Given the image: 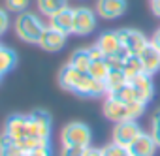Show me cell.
I'll list each match as a JSON object with an SVG mask.
<instances>
[{
	"mask_svg": "<svg viewBox=\"0 0 160 156\" xmlns=\"http://www.w3.org/2000/svg\"><path fill=\"white\" fill-rule=\"evenodd\" d=\"M58 85L68 92H73L77 96H87V98H98V96L108 94L104 81L94 79L87 71L75 70L70 64H66L58 71Z\"/></svg>",
	"mask_w": 160,
	"mask_h": 156,
	"instance_id": "6da1fadb",
	"label": "cell"
},
{
	"mask_svg": "<svg viewBox=\"0 0 160 156\" xmlns=\"http://www.w3.org/2000/svg\"><path fill=\"white\" fill-rule=\"evenodd\" d=\"M13 27H15L17 38L23 40V41H27V43H38L40 41V36H42V32L45 28V25L42 23V19L36 13L27 12V10L17 15Z\"/></svg>",
	"mask_w": 160,
	"mask_h": 156,
	"instance_id": "7a4b0ae2",
	"label": "cell"
},
{
	"mask_svg": "<svg viewBox=\"0 0 160 156\" xmlns=\"http://www.w3.org/2000/svg\"><path fill=\"white\" fill-rule=\"evenodd\" d=\"M92 132L85 122H68L60 132V143L62 145H77V147H91Z\"/></svg>",
	"mask_w": 160,
	"mask_h": 156,
	"instance_id": "3957f363",
	"label": "cell"
},
{
	"mask_svg": "<svg viewBox=\"0 0 160 156\" xmlns=\"http://www.w3.org/2000/svg\"><path fill=\"white\" fill-rule=\"evenodd\" d=\"M96 28V12L91 8H73V30L75 36H89Z\"/></svg>",
	"mask_w": 160,
	"mask_h": 156,
	"instance_id": "277c9868",
	"label": "cell"
},
{
	"mask_svg": "<svg viewBox=\"0 0 160 156\" xmlns=\"http://www.w3.org/2000/svg\"><path fill=\"white\" fill-rule=\"evenodd\" d=\"M117 34H119L121 43L128 55H139L149 45V40L145 38V34L136 28H121V30H117Z\"/></svg>",
	"mask_w": 160,
	"mask_h": 156,
	"instance_id": "5b68a950",
	"label": "cell"
},
{
	"mask_svg": "<svg viewBox=\"0 0 160 156\" xmlns=\"http://www.w3.org/2000/svg\"><path fill=\"white\" fill-rule=\"evenodd\" d=\"M28 124H30V135L32 137H40V139H47L51 135V115L43 109H36L28 115Z\"/></svg>",
	"mask_w": 160,
	"mask_h": 156,
	"instance_id": "8992f818",
	"label": "cell"
},
{
	"mask_svg": "<svg viewBox=\"0 0 160 156\" xmlns=\"http://www.w3.org/2000/svg\"><path fill=\"white\" fill-rule=\"evenodd\" d=\"M141 132H143V130H141V126H139L136 120L126 119V120L115 122V128H113V141L119 143V145L128 147Z\"/></svg>",
	"mask_w": 160,
	"mask_h": 156,
	"instance_id": "52a82bcc",
	"label": "cell"
},
{
	"mask_svg": "<svg viewBox=\"0 0 160 156\" xmlns=\"http://www.w3.org/2000/svg\"><path fill=\"white\" fill-rule=\"evenodd\" d=\"M66 40H68L66 34H62L60 30H57V28L45 25V28H43V32H42V36H40L38 45H40L43 51H47V53H58V51L64 49Z\"/></svg>",
	"mask_w": 160,
	"mask_h": 156,
	"instance_id": "ba28073f",
	"label": "cell"
},
{
	"mask_svg": "<svg viewBox=\"0 0 160 156\" xmlns=\"http://www.w3.org/2000/svg\"><path fill=\"white\" fill-rule=\"evenodd\" d=\"M98 49L104 53V56H113V55H119V56H126V49L122 47L121 43V38L117 32L113 30H108V32H102L98 41H96Z\"/></svg>",
	"mask_w": 160,
	"mask_h": 156,
	"instance_id": "9c48e42d",
	"label": "cell"
},
{
	"mask_svg": "<svg viewBox=\"0 0 160 156\" xmlns=\"http://www.w3.org/2000/svg\"><path fill=\"white\" fill-rule=\"evenodd\" d=\"M128 83L134 87L136 98H138L139 102L147 104V102L152 100V96H154V85H152V77H151L149 73L141 71V73H138L136 77H132Z\"/></svg>",
	"mask_w": 160,
	"mask_h": 156,
	"instance_id": "30bf717a",
	"label": "cell"
},
{
	"mask_svg": "<svg viewBox=\"0 0 160 156\" xmlns=\"http://www.w3.org/2000/svg\"><path fill=\"white\" fill-rule=\"evenodd\" d=\"M126 12V0H98L96 2V13L102 19L113 21L124 15Z\"/></svg>",
	"mask_w": 160,
	"mask_h": 156,
	"instance_id": "8fae6325",
	"label": "cell"
},
{
	"mask_svg": "<svg viewBox=\"0 0 160 156\" xmlns=\"http://www.w3.org/2000/svg\"><path fill=\"white\" fill-rule=\"evenodd\" d=\"M4 132L13 137L15 141L21 137L30 135V124H28V115H12L6 124H4Z\"/></svg>",
	"mask_w": 160,
	"mask_h": 156,
	"instance_id": "7c38bea8",
	"label": "cell"
},
{
	"mask_svg": "<svg viewBox=\"0 0 160 156\" xmlns=\"http://www.w3.org/2000/svg\"><path fill=\"white\" fill-rule=\"evenodd\" d=\"M156 147H158V145H156V141L152 139V135L141 132V134L128 145V152H130V156H154Z\"/></svg>",
	"mask_w": 160,
	"mask_h": 156,
	"instance_id": "4fadbf2b",
	"label": "cell"
},
{
	"mask_svg": "<svg viewBox=\"0 0 160 156\" xmlns=\"http://www.w3.org/2000/svg\"><path fill=\"white\" fill-rule=\"evenodd\" d=\"M49 27H53V28L60 30L62 34L70 36L72 30H73V8L66 6L60 12H57L55 15H51L49 17Z\"/></svg>",
	"mask_w": 160,
	"mask_h": 156,
	"instance_id": "5bb4252c",
	"label": "cell"
},
{
	"mask_svg": "<svg viewBox=\"0 0 160 156\" xmlns=\"http://www.w3.org/2000/svg\"><path fill=\"white\" fill-rule=\"evenodd\" d=\"M102 111L106 115V119L113 120V122H121V120H126L128 119V109H126V104L108 96L104 100V105H102Z\"/></svg>",
	"mask_w": 160,
	"mask_h": 156,
	"instance_id": "9a60e30c",
	"label": "cell"
},
{
	"mask_svg": "<svg viewBox=\"0 0 160 156\" xmlns=\"http://www.w3.org/2000/svg\"><path fill=\"white\" fill-rule=\"evenodd\" d=\"M139 58H141V64H143V71L145 73L152 75V73H156L160 70V51L154 45H151V41L139 53Z\"/></svg>",
	"mask_w": 160,
	"mask_h": 156,
	"instance_id": "2e32d148",
	"label": "cell"
},
{
	"mask_svg": "<svg viewBox=\"0 0 160 156\" xmlns=\"http://www.w3.org/2000/svg\"><path fill=\"white\" fill-rule=\"evenodd\" d=\"M92 58H91V51L89 47H83V49H75L72 55H70V60L68 64L73 66L75 70H81V71H87L89 66H91Z\"/></svg>",
	"mask_w": 160,
	"mask_h": 156,
	"instance_id": "e0dca14e",
	"label": "cell"
},
{
	"mask_svg": "<svg viewBox=\"0 0 160 156\" xmlns=\"http://www.w3.org/2000/svg\"><path fill=\"white\" fill-rule=\"evenodd\" d=\"M0 156H23L21 147L13 137H10L6 132L0 135Z\"/></svg>",
	"mask_w": 160,
	"mask_h": 156,
	"instance_id": "ac0fdd59",
	"label": "cell"
},
{
	"mask_svg": "<svg viewBox=\"0 0 160 156\" xmlns=\"http://www.w3.org/2000/svg\"><path fill=\"white\" fill-rule=\"evenodd\" d=\"M15 64H17V53L13 51V49H10V47H0V73H8V71H12L13 68H15Z\"/></svg>",
	"mask_w": 160,
	"mask_h": 156,
	"instance_id": "d6986e66",
	"label": "cell"
},
{
	"mask_svg": "<svg viewBox=\"0 0 160 156\" xmlns=\"http://www.w3.org/2000/svg\"><path fill=\"white\" fill-rule=\"evenodd\" d=\"M104 83H106V90H108V94H109V92L121 89L122 85H126V83H128V77L124 75L122 70H113V71L108 73V77L104 79Z\"/></svg>",
	"mask_w": 160,
	"mask_h": 156,
	"instance_id": "ffe728a7",
	"label": "cell"
},
{
	"mask_svg": "<svg viewBox=\"0 0 160 156\" xmlns=\"http://www.w3.org/2000/svg\"><path fill=\"white\" fill-rule=\"evenodd\" d=\"M122 71L128 77V81L132 79V77H136L138 73H141L143 71V64H141L139 55H128L124 58V62H122Z\"/></svg>",
	"mask_w": 160,
	"mask_h": 156,
	"instance_id": "44dd1931",
	"label": "cell"
},
{
	"mask_svg": "<svg viewBox=\"0 0 160 156\" xmlns=\"http://www.w3.org/2000/svg\"><path fill=\"white\" fill-rule=\"evenodd\" d=\"M66 6H68V0H38V10L45 17L55 15L57 12H60Z\"/></svg>",
	"mask_w": 160,
	"mask_h": 156,
	"instance_id": "7402d4cb",
	"label": "cell"
},
{
	"mask_svg": "<svg viewBox=\"0 0 160 156\" xmlns=\"http://www.w3.org/2000/svg\"><path fill=\"white\" fill-rule=\"evenodd\" d=\"M108 96H111V98H115V100H119V102H122V104H130V102L138 100V98H136V90H134V87H132L130 83H126V85H122L121 89L109 92ZM138 102H139V100H138Z\"/></svg>",
	"mask_w": 160,
	"mask_h": 156,
	"instance_id": "603a6c76",
	"label": "cell"
},
{
	"mask_svg": "<svg viewBox=\"0 0 160 156\" xmlns=\"http://www.w3.org/2000/svg\"><path fill=\"white\" fill-rule=\"evenodd\" d=\"M87 73H89V75H92L94 79L104 81L106 77H108V73H109V68H108V64H106V58L92 60V62H91V66H89V70H87Z\"/></svg>",
	"mask_w": 160,
	"mask_h": 156,
	"instance_id": "cb8c5ba5",
	"label": "cell"
},
{
	"mask_svg": "<svg viewBox=\"0 0 160 156\" xmlns=\"http://www.w3.org/2000/svg\"><path fill=\"white\" fill-rule=\"evenodd\" d=\"M17 145L21 147V150H23V152H28V150L40 149V147H49V141H47V139H40V137L27 135V137L17 139Z\"/></svg>",
	"mask_w": 160,
	"mask_h": 156,
	"instance_id": "d4e9b609",
	"label": "cell"
},
{
	"mask_svg": "<svg viewBox=\"0 0 160 156\" xmlns=\"http://www.w3.org/2000/svg\"><path fill=\"white\" fill-rule=\"evenodd\" d=\"M102 152H104V156H130V152H128V147H124V145H119V143H109V145H106L104 149H102Z\"/></svg>",
	"mask_w": 160,
	"mask_h": 156,
	"instance_id": "484cf974",
	"label": "cell"
},
{
	"mask_svg": "<svg viewBox=\"0 0 160 156\" xmlns=\"http://www.w3.org/2000/svg\"><path fill=\"white\" fill-rule=\"evenodd\" d=\"M145 105H147V104L138 102V100H134V102L126 104V109H128V119H132V120L139 119V117L145 113Z\"/></svg>",
	"mask_w": 160,
	"mask_h": 156,
	"instance_id": "4316f807",
	"label": "cell"
},
{
	"mask_svg": "<svg viewBox=\"0 0 160 156\" xmlns=\"http://www.w3.org/2000/svg\"><path fill=\"white\" fill-rule=\"evenodd\" d=\"M151 135L156 141V145L160 147V109H156L154 115H152V120H151Z\"/></svg>",
	"mask_w": 160,
	"mask_h": 156,
	"instance_id": "83f0119b",
	"label": "cell"
},
{
	"mask_svg": "<svg viewBox=\"0 0 160 156\" xmlns=\"http://www.w3.org/2000/svg\"><path fill=\"white\" fill-rule=\"evenodd\" d=\"M87 147H77V145H62L60 156H85Z\"/></svg>",
	"mask_w": 160,
	"mask_h": 156,
	"instance_id": "f1b7e54d",
	"label": "cell"
},
{
	"mask_svg": "<svg viewBox=\"0 0 160 156\" xmlns=\"http://www.w3.org/2000/svg\"><path fill=\"white\" fill-rule=\"evenodd\" d=\"M28 4H30V0H6V6H8V10H12V12H17V13L25 12V10L28 8Z\"/></svg>",
	"mask_w": 160,
	"mask_h": 156,
	"instance_id": "f546056e",
	"label": "cell"
},
{
	"mask_svg": "<svg viewBox=\"0 0 160 156\" xmlns=\"http://www.w3.org/2000/svg\"><path fill=\"white\" fill-rule=\"evenodd\" d=\"M10 28V15L6 10H0V36H4Z\"/></svg>",
	"mask_w": 160,
	"mask_h": 156,
	"instance_id": "4dcf8cb0",
	"label": "cell"
},
{
	"mask_svg": "<svg viewBox=\"0 0 160 156\" xmlns=\"http://www.w3.org/2000/svg\"><path fill=\"white\" fill-rule=\"evenodd\" d=\"M23 156H51V150H49V147H40V149L23 152Z\"/></svg>",
	"mask_w": 160,
	"mask_h": 156,
	"instance_id": "1f68e13d",
	"label": "cell"
},
{
	"mask_svg": "<svg viewBox=\"0 0 160 156\" xmlns=\"http://www.w3.org/2000/svg\"><path fill=\"white\" fill-rule=\"evenodd\" d=\"M85 156H104V152H102V149L87 147V149H85Z\"/></svg>",
	"mask_w": 160,
	"mask_h": 156,
	"instance_id": "d6a6232c",
	"label": "cell"
},
{
	"mask_svg": "<svg viewBox=\"0 0 160 156\" xmlns=\"http://www.w3.org/2000/svg\"><path fill=\"white\" fill-rule=\"evenodd\" d=\"M149 41H151V45H154V47H156V49L160 51V28H158V30H156V32L152 34V38H151Z\"/></svg>",
	"mask_w": 160,
	"mask_h": 156,
	"instance_id": "836d02e7",
	"label": "cell"
},
{
	"mask_svg": "<svg viewBox=\"0 0 160 156\" xmlns=\"http://www.w3.org/2000/svg\"><path fill=\"white\" fill-rule=\"evenodd\" d=\"M151 10L156 17H160V0H151Z\"/></svg>",
	"mask_w": 160,
	"mask_h": 156,
	"instance_id": "e575fe53",
	"label": "cell"
},
{
	"mask_svg": "<svg viewBox=\"0 0 160 156\" xmlns=\"http://www.w3.org/2000/svg\"><path fill=\"white\" fill-rule=\"evenodd\" d=\"M0 79H2V73H0Z\"/></svg>",
	"mask_w": 160,
	"mask_h": 156,
	"instance_id": "d590c367",
	"label": "cell"
},
{
	"mask_svg": "<svg viewBox=\"0 0 160 156\" xmlns=\"http://www.w3.org/2000/svg\"><path fill=\"white\" fill-rule=\"evenodd\" d=\"M0 47H2V45H0Z\"/></svg>",
	"mask_w": 160,
	"mask_h": 156,
	"instance_id": "8d00e7d4",
	"label": "cell"
}]
</instances>
